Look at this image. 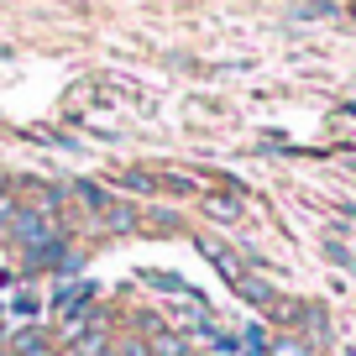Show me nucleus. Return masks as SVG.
<instances>
[{
    "mask_svg": "<svg viewBox=\"0 0 356 356\" xmlns=\"http://www.w3.org/2000/svg\"><path fill=\"white\" fill-rule=\"evenodd\" d=\"M53 236H58L53 215H47V210H37V204H16L11 225H6V241H11V246H22V252H37V246H42V241H53Z\"/></svg>",
    "mask_w": 356,
    "mask_h": 356,
    "instance_id": "1",
    "label": "nucleus"
},
{
    "mask_svg": "<svg viewBox=\"0 0 356 356\" xmlns=\"http://www.w3.org/2000/svg\"><path fill=\"white\" fill-rule=\"evenodd\" d=\"M6 346H11V356H37V351H47V346H53V335H47V325H22Z\"/></svg>",
    "mask_w": 356,
    "mask_h": 356,
    "instance_id": "2",
    "label": "nucleus"
},
{
    "mask_svg": "<svg viewBox=\"0 0 356 356\" xmlns=\"http://www.w3.org/2000/svg\"><path fill=\"white\" fill-rule=\"evenodd\" d=\"M314 346L304 341L299 330H278V335H267V356H309Z\"/></svg>",
    "mask_w": 356,
    "mask_h": 356,
    "instance_id": "3",
    "label": "nucleus"
},
{
    "mask_svg": "<svg viewBox=\"0 0 356 356\" xmlns=\"http://www.w3.org/2000/svg\"><path fill=\"white\" fill-rule=\"evenodd\" d=\"M236 289H241V293H246V299H252V304H257V309H267V304L278 299V293L267 289V283H262V278H241V283H236Z\"/></svg>",
    "mask_w": 356,
    "mask_h": 356,
    "instance_id": "4",
    "label": "nucleus"
},
{
    "mask_svg": "<svg viewBox=\"0 0 356 356\" xmlns=\"http://www.w3.org/2000/svg\"><path fill=\"white\" fill-rule=\"evenodd\" d=\"M204 210H210L215 220H241V204L225 200V194H210V200H204Z\"/></svg>",
    "mask_w": 356,
    "mask_h": 356,
    "instance_id": "5",
    "label": "nucleus"
},
{
    "mask_svg": "<svg viewBox=\"0 0 356 356\" xmlns=\"http://www.w3.org/2000/svg\"><path fill=\"white\" fill-rule=\"evenodd\" d=\"M246 356H267V330H262V325L246 330Z\"/></svg>",
    "mask_w": 356,
    "mask_h": 356,
    "instance_id": "6",
    "label": "nucleus"
},
{
    "mask_svg": "<svg viewBox=\"0 0 356 356\" xmlns=\"http://www.w3.org/2000/svg\"><path fill=\"white\" fill-rule=\"evenodd\" d=\"M37 356H63V346H58V341H53V346H47V351H37Z\"/></svg>",
    "mask_w": 356,
    "mask_h": 356,
    "instance_id": "7",
    "label": "nucleus"
},
{
    "mask_svg": "<svg viewBox=\"0 0 356 356\" xmlns=\"http://www.w3.org/2000/svg\"><path fill=\"white\" fill-rule=\"evenodd\" d=\"M0 194H11V178H6V168H0Z\"/></svg>",
    "mask_w": 356,
    "mask_h": 356,
    "instance_id": "8",
    "label": "nucleus"
},
{
    "mask_svg": "<svg viewBox=\"0 0 356 356\" xmlns=\"http://www.w3.org/2000/svg\"><path fill=\"white\" fill-rule=\"evenodd\" d=\"M309 356H330V351H325V346H314V351H309Z\"/></svg>",
    "mask_w": 356,
    "mask_h": 356,
    "instance_id": "9",
    "label": "nucleus"
}]
</instances>
